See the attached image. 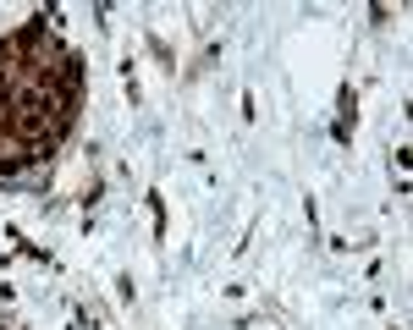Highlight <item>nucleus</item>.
<instances>
[{
    "instance_id": "nucleus-1",
    "label": "nucleus",
    "mask_w": 413,
    "mask_h": 330,
    "mask_svg": "<svg viewBox=\"0 0 413 330\" xmlns=\"http://www.w3.org/2000/svg\"><path fill=\"white\" fill-rule=\"evenodd\" d=\"M352 127H358V88L342 82V88H336V122H330V138L347 149L352 144Z\"/></svg>"
},
{
    "instance_id": "nucleus-2",
    "label": "nucleus",
    "mask_w": 413,
    "mask_h": 330,
    "mask_svg": "<svg viewBox=\"0 0 413 330\" xmlns=\"http://www.w3.org/2000/svg\"><path fill=\"white\" fill-rule=\"evenodd\" d=\"M144 198H149V215H155V243H165V193H160V187H149Z\"/></svg>"
},
{
    "instance_id": "nucleus-3",
    "label": "nucleus",
    "mask_w": 413,
    "mask_h": 330,
    "mask_svg": "<svg viewBox=\"0 0 413 330\" xmlns=\"http://www.w3.org/2000/svg\"><path fill=\"white\" fill-rule=\"evenodd\" d=\"M149 55H155V61H160L165 72H171V78H177V55H171V44H165L160 33H149Z\"/></svg>"
},
{
    "instance_id": "nucleus-4",
    "label": "nucleus",
    "mask_w": 413,
    "mask_h": 330,
    "mask_svg": "<svg viewBox=\"0 0 413 330\" xmlns=\"http://www.w3.org/2000/svg\"><path fill=\"white\" fill-rule=\"evenodd\" d=\"M100 193H105V182H100V176H94V182L83 187V209H94V204H100Z\"/></svg>"
},
{
    "instance_id": "nucleus-5",
    "label": "nucleus",
    "mask_w": 413,
    "mask_h": 330,
    "mask_svg": "<svg viewBox=\"0 0 413 330\" xmlns=\"http://www.w3.org/2000/svg\"><path fill=\"white\" fill-rule=\"evenodd\" d=\"M243 122H259V100H253V88H243Z\"/></svg>"
},
{
    "instance_id": "nucleus-6",
    "label": "nucleus",
    "mask_w": 413,
    "mask_h": 330,
    "mask_svg": "<svg viewBox=\"0 0 413 330\" xmlns=\"http://www.w3.org/2000/svg\"><path fill=\"white\" fill-rule=\"evenodd\" d=\"M0 303H11V287H0Z\"/></svg>"
},
{
    "instance_id": "nucleus-7",
    "label": "nucleus",
    "mask_w": 413,
    "mask_h": 330,
    "mask_svg": "<svg viewBox=\"0 0 413 330\" xmlns=\"http://www.w3.org/2000/svg\"><path fill=\"white\" fill-rule=\"evenodd\" d=\"M392 330H397V325H392Z\"/></svg>"
}]
</instances>
